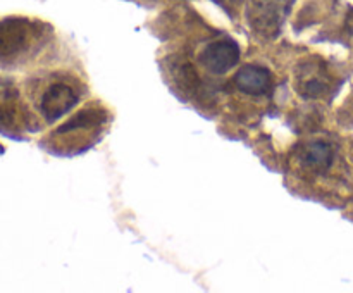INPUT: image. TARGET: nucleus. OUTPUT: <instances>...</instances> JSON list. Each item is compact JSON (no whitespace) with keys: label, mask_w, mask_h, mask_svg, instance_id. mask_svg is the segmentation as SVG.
<instances>
[{"label":"nucleus","mask_w":353,"mask_h":293,"mask_svg":"<svg viewBox=\"0 0 353 293\" xmlns=\"http://www.w3.org/2000/svg\"><path fill=\"white\" fill-rule=\"evenodd\" d=\"M16 110L9 105H2L0 103V131H10L16 128L17 123Z\"/></svg>","instance_id":"1a4fd4ad"},{"label":"nucleus","mask_w":353,"mask_h":293,"mask_svg":"<svg viewBox=\"0 0 353 293\" xmlns=\"http://www.w3.org/2000/svg\"><path fill=\"white\" fill-rule=\"evenodd\" d=\"M234 85L248 95H264L272 85V76L262 65L247 64L234 74Z\"/></svg>","instance_id":"39448f33"},{"label":"nucleus","mask_w":353,"mask_h":293,"mask_svg":"<svg viewBox=\"0 0 353 293\" xmlns=\"http://www.w3.org/2000/svg\"><path fill=\"white\" fill-rule=\"evenodd\" d=\"M107 119L105 112L100 109H85L81 112L76 114L72 119H69L64 126L59 128L57 133H65V131L79 130V128H92L97 126L99 123H103Z\"/></svg>","instance_id":"0eeeda50"},{"label":"nucleus","mask_w":353,"mask_h":293,"mask_svg":"<svg viewBox=\"0 0 353 293\" xmlns=\"http://www.w3.org/2000/svg\"><path fill=\"white\" fill-rule=\"evenodd\" d=\"M327 92V83L324 79H321L319 76H312L310 79H305L302 86V95L307 97V99H316V97L324 95Z\"/></svg>","instance_id":"6e6552de"},{"label":"nucleus","mask_w":353,"mask_h":293,"mask_svg":"<svg viewBox=\"0 0 353 293\" xmlns=\"http://www.w3.org/2000/svg\"><path fill=\"white\" fill-rule=\"evenodd\" d=\"M293 2L295 0H248V24L262 37H276L288 17Z\"/></svg>","instance_id":"f257e3e1"},{"label":"nucleus","mask_w":353,"mask_h":293,"mask_svg":"<svg viewBox=\"0 0 353 293\" xmlns=\"http://www.w3.org/2000/svg\"><path fill=\"white\" fill-rule=\"evenodd\" d=\"M216 2H219L221 6H224V7H228V3H231V2H234V0H216Z\"/></svg>","instance_id":"9b49d317"},{"label":"nucleus","mask_w":353,"mask_h":293,"mask_svg":"<svg viewBox=\"0 0 353 293\" xmlns=\"http://www.w3.org/2000/svg\"><path fill=\"white\" fill-rule=\"evenodd\" d=\"M33 37V24L21 17L0 21V57H10L28 47Z\"/></svg>","instance_id":"f03ea898"},{"label":"nucleus","mask_w":353,"mask_h":293,"mask_svg":"<svg viewBox=\"0 0 353 293\" xmlns=\"http://www.w3.org/2000/svg\"><path fill=\"white\" fill-rule=\"evenodd\" d=\"M345 26H347V31L353 37V9H350V12H348L347 24H345Z\"/></svg>","instance_id":"9d476101"},{"label":"nucleus","mask_w":353,"mask_h":293,"mask_svg":"<svg viewBox=\"0 0 353 293\" xmlns=\"http://www.w3.org/2000/svg\"><path fill=\"white\" fill-rule=\"evenodd\" d=\"M333 147L323 140L312 141L310 145H307L302 154L303 164L312 169V171H326L333 164Z\"/></svg>","instance_id":"423d86ee"},{"label":"nucleus","mask_w":353,"mask_h":293,"mask_svg":"<svg viewBox=\"0 0 353 293\" xmlns=\"http://www.w3.org/2000/svg\"><path fill=\"white\" fill-rule=\"evenodd\" d=\"M76 102H78V95L71 86L64 85V83H55V85L48 86V90L41 97V114L45 116V119L52 123L69 112L76 105Z\"/></svg>","instance_id":"20e7f679"},{"label":"nucleus","mask_w":353,"mask_h":293,"mask_svg":"<svg viewBox=\"0 0 353 293\" xmlns=\"http://www.w3.org/2000/svg\"><path fill=\"white\" fill-rule=\"evenodd\" d=\"M240 61V47L233 40H217L207 45L200 55V62L214 74L231 71Z\"/></svg>","instance_id":"7ed1b4c3"}]
</instances>
